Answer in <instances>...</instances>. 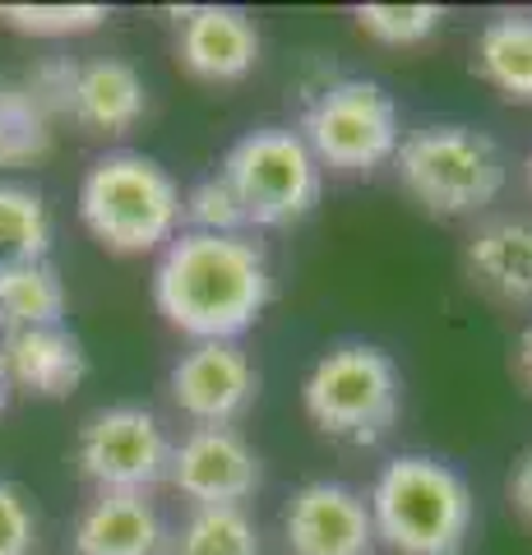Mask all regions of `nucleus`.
I'll return each mask as SVG.
<instances>
[{
	"instance_id": "nucleus-1",
	"label": "nucleus",
	"mask_w": 532,
	"mask_h": 555,
	"mask_svg": "<svg viewBox=\"0 0 532 555\" xmlns=\"http://www.w3.org/2000/svg\"><path fill=\"white\" fill-rule=\"evenodd\" d=\"M273 301L269 255L250 236L177 232L153 264V306L191 343H242Z\"/></svg>"
},
{
	"instance_id": "nucleus-2",
	"label": "nucleus",
	"mask_w": 532,
	"mask_h": 555,
	"mask_svg": "<svg viewBox=\"0 0 532 555\" xmlns=\"http://www.w3.org/2000/svg\"><path fill=\"white\" fill-rule=\"evenodd\" d=\"M375 542L393 555H468L477 500L468 477L436 454H399L371 481Z\"/></svg>"
},
{
	"instance_id": "nucleus-3",
	"label": "nucleus",
	"mask_w": 532,
	"mask_h": 555,
	"mask_svg": "<svg viewBox=\"0 0 532 555\" xmlns=\"http://www.w3.org/2000/svg\"><path fill=\"white\" fill-rule=\"evenodd\" d=\"M393 177L403 195L431 218H477L501 199L509 163L486 130L463 120H431L403 134L393 153Z\"/></svg>"
},
{
	"instance_id": "nucleus-4",
	"label": "nucleus",
	"mask_w": 532,
	"mask_h": 555,
	"mask_svg": "<svg viewBox=\"0 0 532 555\" xmlns=\"http://www.w3.org/2000/svg\"><path fill=\"white\" fill-rule=\"evenodd\" d=\"M79 218L112 255H153L181 232V185L148 153H102L79 181Z\"/></svg>"
},
{
	"instance_id": "nucleus-5",
	"label": "nucleus",
	"mask_w": 532,
	"mask_h": 555,
	"mask_svg": "<svg viewBox=\"0 0 532 555\" xmlns=\"http://www.w3.org/2000/svg\"><path fill=\"white\" fill-rule=\"evenodd\" d=\"M301 408L320 436L356 449L380 444L403 416V371L375 343H338L306 375Z\"/></svg>"
},
{
	"instance_id": "nucleus-6",
	"label": "nucleus",
	"mask_w": 532,
	"mask_h": 555,
	"mask_svg": "<svg viewBox=\"0 0 532 555\" xmlns=\"http://www.w3.org/2000/svg\"><path fill=\"white\" fill-rule=\"evenodd\" d=\"M218 177L232 185L236 204L255 228H297L301 218L315 214L324 195V167L315 153L306 149V139L287 126H260L246 130L236 144L222 153Z\"/></svg>"
},
{
	"instance_id": "nucleus-7",
	"label": "nucleus",
	"mask_w": 532,
	"mask_h": 555,
	"mask_svg": "<svg viewBox=\"0 0 532 555\" xmlns=\"http://www.w3.org/2000/svg\"><path fill=\"white\" fill-rule=\"evenodd\" d=\"M306 149L315 153V163L338 177H362L393 163V153L403 144V120L399 102L385 93V83L375 79H334L306 102L301 130Z\"/></svg>"
},
{
	"instance_id": "nucleus-8",
	"label": "nucleus",
	"mask_w": 532,
	"mask_h": 555,
	"mask_svg": "<svg viewBox=\"0 0 532 555\" xmlns=\"http://www.w3.org/2000/svg\"><path fill=\"white\" fill-rule=\"evenodd\" d=\"M171 440L163 416L144 403H112L83 416L75 463L93 481V491H140L148 495L158 481H167Z\"/></svg>"
},
{
	"instance_id": "nucleus-9",
	"label": "nucleus",
	"mask_w": 532,
	"mask_h": 555,
	"mask_svg": "<svg viewBox=\"0 0 532 555\" xmlns=\"http://www.w3.org/2000/svg\"><path fill=\"white\" fill-rule=\"evenodd\" d=\"M167 481L195 509H242L260 491L264 463L236 426H191L171 444Z\"/></svg>"
},
{
	"instance_id": "nucleus-10",
	"label": "nucleus",
	"mask_w": 532,
	"mask_h": 555,
	"mask_svg": "<svg viewBox=\"0 0 532 555\" xmlns=\"http://www.w3.org/2000/svg\"><path fill=\"white\" fill-rule=\"evenodd\" d=\"M167 393L195 426H236L255 408L260 371L242 343H191L171 361Z\"/></svg>"
},
{
	"instance_id": "nucleus-11",
	"label": "nucleus",
	"mask_w": 532,
	"mask_h": 555,
	"mask_svg": "<svg viewBox=\"0 0 532 555\" xmlns=\"http://www.w3.org/2000/svg\"><path fill=\"white\" fill-rule=\"evenodd\" d=\"M287 555H375V524L362 491L342 481H306L283 505Z\"/></svg>"
},
{
	"instance_id": "nucleus-12",
	"label": "nucleus",
	"mask_w": 532,
	"mask_h": 555,
	"mask_svg": "<svg viewBox=\"0 0 532 555\" xmlns=\"http://www.w3.org/2000/svg\"><path fill=\"white\" fill-rule=\"evenodd\" d=\"M177 61L199 83H242L260 65V28L236 5H195L181 14Z\"/></svg>"
},
{
	"instance_id": "nucleus-13",
	"label": "nucleus",
	"mask_w": 532,
	"mask_h": 555,
	"mask_svg": "<svg viewBox=\"0 0 532 555\" xmlns=\"http://www.w3.org/2000/svg\"><path fill=\"white\" fill-rule=\"evenodd\" d=\"M0 371L10 389L33 398H70L89 375V352L65 324L51 328H5L0 338Z\"/></svg>"
},
{
	"instance_id": "nucleus-14",
	"label": "nucleus",
	"mask_w": 532,
	"mask_h": 555,
	"mask_svg": "<svg viewBox=\"0 0 532 555\" xmlns=\"http://www.w3.org/2000/svg\"><path fill=\"white\" fill-rule=\"evenodd\" d=\"M167 542L158 505L140 491H93L70 532L75 555H167Z\"/></svg>"
},
{
	"instance_id": "nucleus-15",
	"label": "nucleus",
	"mask_w": 532,
	"mask_h": 555,
	"mask_svg": "<svg viewBox=\"0 0 532 555\" xmlns=\"http://www.w3.org/2000/svg\"><path fill=\"white\" fill-rule=\"evenodd\" d=\"M148 112V83L121 56L83 61L70 93V120L89 134H130Z\"/></svg>"
},
{
	"instance_id": "nucleus-16",
	"label": "nucleus",
	"mask_w": 532,
	"mask_h": 555,
	"mask_svg": "<svg viewBox=\"0 0 532 555\" xmlns=\"http://www.w3.org/2000/svg\"><path fill=\"white\" fill-rule=\"evenodd\" d=\"M472 287L505 306H532V218H491L463 246Z\"/></svg>"
},
{
	"instance_id": "nucleus-17",
	"label": "nucleus",
	"mask_w": 532,
	"mask_h": 555,
	"mask_svg": "<svg viewBox=\"0 0 532 555\" xmlns=\"http://www.w3.org/2000/svg\"><path fill=\"white\" fill-rule=\"evenodd\" d=\"M477 75L505 102L532 107V14H495L477 33Z\"/></svg>"
},
{
	"instance_id": "nucleus-18",
	"label": "nucleus",
	"mask_w": 532,
	"mask_h": 555,
	"mask_svg": "<svg viewBox=\"0 0 532 555\" xmlns=\"http://www.w3.org/2000/svg\"><path fill=\"white\" fill-rule=\"evenodd\" d=\"M51 144H56V116L42 107L24 79L0 75V171L42 163Z\"/></svg>"
},
{
	"instance_id": "nucleus-19",
	"label": "nucleus",
	"mask_w": 532,
	"mask_h": 555,
	"mask_svg": "<svg viewBox=\"0 0 532 555\" xmlns=\"http://www.w3.org/2000/svg\"><path fill=\"white\" fill-rule=\"evenodd\" d=\"M65 310H70V297H65V283L51 259L0 269V320L5 328L65 324Z\"/></svg>"
},
{
	"instance_id": "nucleus-20",
	"label": "nucleus",
	"mask_w": 532,
	"mask_h": 555,
	"mask_svg": "<svg viewBox=\"0 0 532 555\" xmlns=\"http://www.w3.org/2000/svg\"><path fill=\"white\" fill-rule=\"evenodd\" d=\"M51 255V208L42 190L0 181V269L38 264Z\"/></svg>"
},
{
	"instance_id": "nucleus-21",
	"label": "nucleus",
	"mask_w": 532,
	"mask_h": 555,
	"mask_svg": "<svg viewBox=\"0 0 532 555\" xmlns=\"http://www.w3.org/2000/svg\"><path fill=\"white\" fill-rule=\"evenodd\" d=\"M167 555H260V528L246 509H191Z\"/></svg>"
},
{
	"instance_id": "nucleus-22",
	"label": "nucleus",
	"mask_w": 532,
	"mask_h": 555,
	"mask_svg": "<svg viewBox=\"0 0 532 555\" xmlns=\"http://www.w3.org/2000/svg\"><path fill=\"white\" fill-rule=\"evenodd\" d=\"M181 232H204V236H250V222L236 204L232 185L209 171L191 190H181Z\"/></svg>"
},
{
	"instance_id": "nucleus-23",
	"label": "nucleus",
	"mask_w": 532,
	"mask_h": 555,
	"mask_svg": "<svg viewBox=\"0 0 532 555\" xmlns=\"http://www.w3.org/2000/svg\"><path fill=\"white\" fill-rule=\"evenodd\" d=\"M356 28L380 47H421L444 24L440 5H356Z\"/></svg>"
},
{
	"instance_id": "nucleus-24",
	"label": "nucleus",
	"mask_w": 532,
	"mask_h": 555,
	"mask_svg": "<svg viewBox=\"0 0 532 555\" xmlns=\"http://www.w3.org/2000/svg\"><path fill=\"white\" fill-rule=\"evenodd\" d=\"M0 24L24 38H83L107 24L102 5H0Z\"/></svg>"
},
{
	"instance_id": "nucleus-25",
	"label": "nucleus",
	"mask_w": 532,
	"mask_h": 555,
	"mask_svg": "<svg viewBox=\"0 0 532 555\" xmlns=\"http://www.w3.org/2000/svg\"><path fill=\"white\" fill-rule=\"evenodd\" d=\"M38 546V514L14 481L0 477V555H33Z\"/></svg>"
},
{
	"instance_id": "nucleus-26",
	"label": "nucleus",
	"mask_w": 532,
	"mask_h": 555,
	"mask_svg": "<svg viewBox=\"0 0 532 555\" xmlns=\"http://www.w3.org/2000/svg\"><path fill=\"white\" fill-rule=\"evenodd\" d=\"M509 505L523 524H532V449L514 463V473H509Z\"/></svg>"
},
{
	"instance_id": "nucleus-27",
	"label": "nucleus",
	"mask_w": 532,
	"mask_h": 555,
	"mask_svg": "<svg viewBox=\"0 0 532 555\" xmlns=\"http://www.w3.org/2000/svg\"><path fill=\"white\" fill-rule=\"evenodd\" d=\"M514 361H519V379H523L528 393H532V324L519 334V352H514Z\"/></svg>"
},
{
	"instance_id": "nucleus-28",
	"label": "nucleus",
	"mask_w": 532,
	"mask_h": 555,
	"mask_svg": "<svg viewBox=\"0 0 532 555\" xmlns=\"http://www.w3.org/2000/svg\"><path fill=\"white\" fill-rule=\"evenodd\" d=\"M10 379H5V371H0V416H5V408H10Z\"/></svg>"
},
{
	"instance_id": "nucleus-29",
	"label": "nucleus",
	"mask_w": 532,
	"mask_h": 555,
	"mask_svg": "<svg viewBox=\"0 0 532 555\" xmlns=\"http://www.w3.org/2000/svg\"><path fill=\"white\" fill-rule=\"evenodd\" d=\"M528 195H532V153H528Z\"/></svg>"
},
{
	"instance_id": "nucleus-30",
	"label": "nucleus",
	"mask_w": 532,
	"mask_h": 555,
	"mask_svg": "<svg viewBox=\"0 0 532 555\" xmlns=\"http://www.w3.org/2000/svg\"><path fill=\"white\" fill-rule=\"evenodd\" d=\"M0 338H5V320H0Z\"/></svg>"
}]
</instances>
